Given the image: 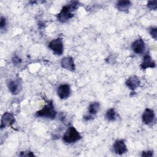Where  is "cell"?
I'll return each mask as SVG.
<instances>
[{
  "label": "cell",
  "mask_w": 157,
  "mask_h": 157,
  "mask_svg": "<svg viewBox=\"0 0 157 157\" xmlns=\"http://www.w3.org/2000/svg\"><path fill=\"white\" fill-rule=\"evenodd\" d=\"M79 5L78 1H74L63 6L56 16L57 20L61 23H66L74 17V12L79 7Z\"/></svg>",
  "instance_id": "6da1fadb"
},
{
  "label": "cell",
  "mask_w": 157,
  "mask_h": 157,
  "mask_svg": "<svg viewBox=\"0 0 157 157\" xmlns=\"http://www.w3.org/2000/svg\"><path fill=\"white\" fill-rule=\"evenodd\" d=\"M57 112L55 109L53 102L49 101L40 110L36 113V117L53 120L56 116Z\"/></svg>",
  "instance_id": "7a4b0ae2"
},
{
  "label": "cell",
  "mask_w": 157,
  "mask_h": 157,
  "mask_svg": "<svg viewBox=\"0 0 157 157\" xmlns=\"http://www.w3.org/2000/svg\"><path fill=\"white\" fill-rule=\"evenodd\" d=\"M82 139V136L73 126H70L63 136V140L66 144H73Z\"/></svg>",
  "instance_id": "3957f363"
},
{
  "label": "cell",
  "mask_w": 157,
  "mask_h": 157,
  "mask_svg": "<svg viewBox=\"0 0 157 157\" xmlns=\"http://www.w3.org/2000/svg\"><path fill=\"white\" fill-rule=\"evenodd\" d=\"M48 48L53 52V54L61 56L64 52V44L62 38L57 37L51 40L48 44Z\"/></svg>",
  "instance_id": "277c9868"
},
{
  "label": "cell",
  "mask_w": 157,
  "mask_h": 157,
  "mask_svg": "<svg viewBox=\"0 0 157 157\" xmlns=\"http://www.w3.org/2000/svg\"><path fill=\"white\" fill-rule=\"evenodd\" d=\"M7 88L12 94H18L22 89L21 79L18 78L9 80L7 82Z\"/></svg>",
  "instance_id": "5b68a950"
},
{
  "label": "cell",
  "mask_w": 157,
  "mask_h": 157,
  "mask_svg": "<svg viewBox=\"0 0 157 157\" xmlns=\"http://www.w3.org/2000/svg\"><path fill=\"white\" fill-rule=\"evenodd\" d=\"M142 120L146 125H151L155 122V114L153 110L146 108L142 115Z\"/></svg>",
  "instance_id": "8992f818"
},
{
  "label": "cell",
  "mask_w": 157,
  "mask_h": 157,
  "mask_svg": "<svg viewBox=\"0 0 157 157\" xmlns=\"http://www.w3.org/2000/svg\"><path fill=\"white\" fill-rule=\"evenodd\" d=\"M100 108V103L99 102H91L88 107V113L83 116L85 120H90L94 118L97 114Z\"/></svg>",
  "instance_id": "52a82bcc"
},
{
  "label": "cell",
  "mask_w": 157,
  "mask_h": 157,
  "mask_svg": "<svg viewBox=\"0 0 157 157\" xmlns=\"http://www.w3.org/2000/svg\"><path fill=\"white\" fill-rule=\"evenodd\" d=\"M132 50L137 55H142L145 50V43L142 38L137 39L131 44Z\"/></svg>",
  "instance_id": "ba28073f"
},
{
  "label": "cell",
  "mask_w": 157,
  "mask_h": 157,
  "mask_svg": "<svg viewBox=\"0 0 157 157\" xmlns=\"http://www.w3.org/2000/svg\"><path fill=\"white\" fill-rule=\"evenodd\" d=\"M71 92V86L67 83L60 85L56 90L57 95L61 99H66L68 98L70 96Z\"/></svg>",
  "instance_id": "9c48e42d"
},
{
  "label": "cell",
  "mask_w": 157,
  "mask_h": 157,
  "mask_svg": "<svg viewBox=\"0 0 157 157\" xmlns=\"http://www.w3.org/2000/svg\"><path fill=\"white\" fill-rule=\"evenodd\" d=\"M15 121V116L12 113L5 112L1 118V129L5 128L12 126L13 123Z\"/></svg>",
  "instance_id": "30bf717a"
},
{
  "label": "cell",
  "mask_w": 157,
  "mask_h": 157,
  "mask_svg": "<svg viewBox=\"0 0 157 157\" xmlns=\"http://www.w3.org/2000/svg\"><path fill=\"white\" fill-rule=\"evenodd\" d=\"M113 151L119 155H121L127 152L128 148L123 140H117L113 145Z\"/></svg>",
  "instance_id": "8fae6325"
},
{
  "label": "cell",
  "mask_w": 157,
  "mask_h": 157,
  "mask_svg": "<svg viewBox=\"0 0 157 157\" xmlns=\"http://www.w3.org/2000/svg\"><path fill=\"white\" fill-rule=\"evenodd\" d=\"M61 66L66 70L74 71L75 70V65L73 58L71 56H65L61 59Z\"/></svg>",
  "instance_id": "7c38bea8"
},
{
  "label": "cell",
  "mask_w": 157,
  "mask_h": 157,
  "mask_svg": "<svg viewBox=\"0 0 157 157\" xmlns=\"http://www.w3.org/2000/svg\"><path fill=\"white\" fill-rule=\"evenodd\" d=\"M125 85L129 89L134 91L139 87L140 85V80L137 75H131L126 80Z\"/></svg>",
  "instance_id": "4fadbf2b"
},
{
  "label": "cell",
  "mask_w": 157,
  "mask_h": 157,
  "mask_svg": "<svg viewBox=\"0 0 157 157\" xmlns=\"http://www.w3.org/2000/svg\"><path fill=\"white\" fill-rule=\"evenodd\" d=\"M142 69H146L147 68H155L156 67L155 61L153 59L149 53H147L143 58V61L140 65Z\"/></svg>",
  "instance_id": "5bb4252c"
},
{
  "label": "cell",
  "mask_w": 157,
  "mask_h": 157,
  "mask_svg": "<svg viewBox=\"0 0 157 157\" xmlns=\"http://www.w3.org/2000/svg\"><path fill=\"white\" fill-rule=\"evenodd\" d=\"M131 6V2L128 0H121L118 1L116 2V7L120 11L127 12Z\"/></svg>",
  "instance_id": "9a60e30c"
},
{
  "label": "cell",
  "mask_w": 157,
  "mask_h": 157,
  "mask_svg": "<svg viewBox=\"0 0 157 157\" xmlns=\"http://www.w3.org/2000/svg\"><path fill=\"white\" fill-rule=\"evenodd\" d=\"M105 118L109 121H113L117 119V112L113 108L109 109L105 113Z\"/></svg>",
  "instance_id": "2e32d148"
},
{
  "label": "cell",
  "mask_w": 157,
  "mask_h": 157,
  "mask_svg": "<svg viewBox=\"0 0 157 157\" xmlns=\"http://www.w3.org/2000/svg\"><path fill=\"white\" fill-rule=\"evenodd\" d=\"M147 7L151 10H155L157 8V1H149L147 4Z\"/></svg>",
  "instance_id": "e0dca14e"
},
{
  "label": "cell",
  "mask_w": 157,
  "mask_h": 157,
  "mask_svg": "<svg viewBox=\"0 0 157 157\" xmlns=\"http://www.w3.org/2000/svg\"><path fill=\"white\" fill-rule=\"evenodd\" d=\"M156 27H150L148 29L149 34H150L151 37L153 38L155 40H156L157 39V31H156Z\"/></svg>",
  "instance_id": "ac0fdd59"
},
{
  "label": "cell",
  "mask_w": 157,
  "mask_h": 157,
  "mask_svg": "<svg viewBox=\"0 0 157 157\" xmlns=\"http://www.w3.org/2000/svg\"><path fill=\"white\" fill-rule=\"evenodd\" d=\"M6 24H7L6 18L4 17L1 16V20H0V28H1V31L3 30L4 29H5V28L6 26Z\"/></svg>",
  "instance_id": "d6986e66"
},
{
  "label": "cell",
  "mask_w": 157,
  "mask_h": 157,
  "mask_svg": "<svg viewBox=\"0 0 157 157\" xmlns=\"http://www.w3.org/2000/svg\"><path fill=\"white\" fill-rule=\"evenodd\" d=\"M12 63L14 64H19L21 63V59L20 58H19L17 55L14 54L12 58Z\"/></svg>",
  "instance_id": "ffe728a7"
},
{
  "label": "cell",
  "mask_w": 157,
  "mask_h": 157,
  "mask_svg": "<svg viewBox=\"0 0 157 157\" xmlns=\"http://www.w3.org/2000/svg\"><path fill=\"white\" fill-rule=\"evenodd\" d=\"M153 155V151L151 150H147L143 151L141 153V156L144 157H150Z\"/></svg>",
  "instance_id": "44dd1931"
},
{
  "label": "cell",
  "mask_w": 157,
  "mask_h": 157,
  "mask_svg": "<svg viewBox=\"0 0 157 157\" xmlns=\"http://www.w3.org/2000/svg\"><path fill=\"white\" fill-rule=\"evenodd\" d=\"M21 156H34L35 155L33 153V152L30 151H21L19 154Z\"/></svg>",
  "instance_id": "7402d4cb"
}]
</instances>
